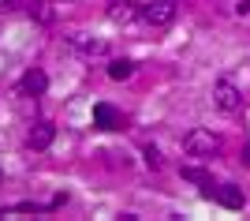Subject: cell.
Returning a JSON list of instances; mask_svg holds the SVG:
<instances>
[{"label": "cell", "mask_w": 250, "mask_h": 221, "mask_svg": "<svg viewBox=\"0 0 250 221\" xmlns=\"http://www.w3.org/2000/svg\"><path fill=\"white\" fill-rule=\"evenodd\" d=\"M183 150H187L190 158H213L220 150V135L209 131V127H194V131H187V139H183Z\"/></svg>", "instance_id": "1"}, {"label": "cell", "mask_w": 250, "mask_h": 221, "mask_svg": "<svg viewBox=\"0 0 250 221\" xmlns=\"http://www.w3.org/2000/svg\"><path fill=\"white\" fill-rule=\"evenodd\" d=\"M138 19L149 23V26H168V23L176 19V4L172 0H149V4H142Z\"/></svg>", "instance_id": "2"}, {"label": "cell", "mask_w": 250, "mask_h": 221, "mask_svg": "<svg viewBox=\"0 0 250 221\" xmlns=\"http://www.w3.org/2000/svg\"><path fill=\"white\" fill-rule=\"evenodd\" d=\"M213 101H217L220 113H239V109H243V94L235 90L231 79H220V83L213 86Z\"/></svg>", "instance_id": "3"}, {"label": "cell", "mask_w": 250, "mask_h": 221, "mask_svg": "<svg viewBox=\"0 0 250 221\" xmlns=\"http://www.w3.org/2000/svg\"><path fill=\"white\" fill-rule=\"evenodd\" d=\"M94 124L101 127V131H120V127H124V116L116 113L108 101H97L94 105Z\"/></svg>", "instance_id": "4"}, {"label": "cell", "mask_w": 250, "mask_h": 221, "mask_svg": "<svg viewBox=\"0 0 250 221\" xmlns=\"http://www.w3.org/2000/svg\"><path fill=\"white\" fill-rule=\"evenodd\" d=\"M52 139H56V127H52L49 120H38V124L30 127V135H26V147L30 150H49Z\"/></svg>", "instance_id": "5"}, {"label": "cell", "mask_w": 250, "mask_h": 221, "mask_svg": "<svg viewBox=\"0 0 250 221\" xmlns=\"http://www.w3.org/2000/svg\"><path fill=\"white\" fill-rule=\"evenodd\" d=\"M243 188H235V184H217L213 188V202H220V206H228V210H239L243 206Z\"/></svg>", "instance_id": "6"}, {"label": "cell", "mask_w": 250, "mask_h": 221, "mask_svg": "<svg viewBox=\"0 0 250 221\" xmlns=\"http://www.w3.org/2000/svg\"><path fill=\"white\" fill-rule=\"evenodd\" d=\"M45 90H49V75H45L42 68H30V72L22 75V94H30V98H42Z\"/></svg>", "instance_id": "7"}, {"label": "cell", "mask_w": 250, "mask_h": 221, "mask_svg": "<svg viewBox=\"0 0 250 221\" xmlns=\"http://www.w3.org/2000/svg\"><path fill=\"white\" fill-rule=\"evenodd\" d=\"M138 11H142V8L131 4V0H112V4H108V19H112V23H131Z\"/></svg>", "instance_id": "8"}, {"label": "cell", "mask_w": 250, "mask_h": 221, "mask_svg": "<svg viewBox=\"0 0 250 221\" xmlns=\"http://www.w3.org/2000/svg\"><path fill=\"white\" fill-rule=\"evenodd\" d=\"M135 75V64L131 60H112L108 64V79H116V83H124V79H131Z\"/></svg>", "instance_id": "9"}, {"label": "cell", "mask_w": 250, "mask_h": 221, "mask_svg": "<svg viewBox=\"0 0 250 221\" xmlns=\"http://www.w3.org/2000/svg\"><path fill=\"white\" fill-rule=\"evenodd\" d=\"M71 42H75V49H83L86 56H101V53H104V42H86L83 34H75Z\"/></svg>", "instance_id": "10"}, {"label": "cell", "mask_w": 250, "mask_h": 221, "mask_svg": "<svg viewBox=\"0 0 250 221\" xmlns=\"http://www.w3.org/2000/svg\"><path fill=\"white\" fill-rule=\"evenodd\" d=\"M183 180H194V184H202V188H209L213 180H209V172H202V169L194 165H183Z\"/></svg>", "instance_id": "11"}, {"label": "cell", "mask_w": 250, "mask_h": 221, "mask_svg": "<svg viewBox=\"0 0 250 221\" xmlns=\"http://www.w3.org/2000/svg\"><path fill=\"white\" fill-rule=\"evenodd\" d=\"M142 154H146V165L153 169V172H157V169H161V165H165V161H161V150H157V147H146V150H142Z\"/></svg>", "instance_id": "12"}, {"label": "cell", "mask_w": 250, "mask_h": 221, "mask_svg": "<svg viewBox=\"0 0 250 221\" xmlns=\"http://www.w3.org/2000/svg\"><path fill=\"white\" fill-rule=\"evenodd\" d=\"M235 11H239V15H250V0H239V4H235Z\"/></svg>", "instance_id": "13"}, {"label": "cell", "mask_w": 250, "mask_h": 221, "mask_svg": "<svg viewBox=\"0 0 250 221\" xmlns=\"http://www.w3.org/2000/svg\"><path fill=\"white\" fill-rule=\"evenodd\" d=\"M243 161H247V165H250V150H243Z\"/></svg>", "instance_id": "14"}]
</instances>
